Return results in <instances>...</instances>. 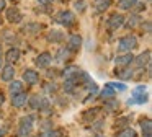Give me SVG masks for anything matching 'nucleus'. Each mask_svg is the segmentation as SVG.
Returning a JSON list of instances; mask_svg holds the SVG:
<instances>
[{
	"mask_svg": "<svg viewBox=\"0 0 152 137\" xmlns=\"http://www.w3.org/2000/svg\"><path fill=\"white\" fill-rule=\"evenodd\" d=\"M136 2H137V0H118V8L121 10V12H128V10H131L132 7H134Z\"/></svg>",
	"mask_w": 152,
	"mask_h": 137,
	"instance_id": "nucleus-28",
	"label": "nucleus"
},
{
	"mask_svg": "<svg viewBox=\"0 0 152 137\" xmlns=\"http://www.w3.org/2000/svg\"><path fill=\"white\" fill-rule=\"evenodd\" d=\"M4 67V60H2V57H0V68Z\"/></svg>",
	"mask_w": 152,
	"mask_h": 137,
	"instance_id": "nucleus-42",
	"label": "nucleus"
},
{
	"mask_svg": "<svg viewBox=\"0 0 152 137\" xmlns=\"http://www.w3.org/2000/svg\"><path fill=\"white\" fill-rule=\"evenodd\" d=\"M123 23H124V16L116 12V13H113V15H110L108 21H106V26H108L110 31H118L123 26Z\"/></svg>",
	"mask_w": 152,
	"mask_h": 137,
	"instance_id": "nucleus-4",
	"label": "nucleus"
},
{
	"mask_svg": "<svg viewBox=\"0 0 152 137\" xmlns=\"http://www.w3.org/2000/svg\"><path fill=\"white\" fill-rule=\"evenodd\" d=\"M74 8H75L79 13H83L85 8H87V2L85 0H75V2H74Z\"/></svg>",
	"mask_w": 152,
	"mask_h": 137,
	"instance_id": "nucleus-34",
	"label": "nucleus"
},
{
	"mask_svg": "<svg viewBox=\"0 0 152 137\" xmlns=\"http://www.w3.org/2000/svg\"><path fill=\"white\" fill-rule=\"evenodd\" d=\"M147 8V5H145V2L144 0H137V2L134 3V7H132V13H141V12H144V10Z\"/></svg>",
	"mask_w": 152,
	"mask_h": 137,
	"instance_id": "nucleus-31",
	"label": "nucleus"
},
{
	"mask_svg": "<svg viewBox=\"0 0 152 137\" xmlns=\"http://www.w3.org/2000/svg\"><path fill=\"white\" fill-rule=\"evenodd\" d=\"M44 91H46V93H56V91H57V85L56 83H54V82H53V83H49V85H46V88H44Z\"/></svg>",
	"mask_w": 152,
	"mask_h": 137,
	"instance_id": "nucleus-35",
	"label": "nucleus"
},
{
	"mask_svg": "<svg viewBox=\"0 0 152 137\" xmlns=\"http://www.w3.org/2000/svg\"><path fill=\"white\" fill-rule=\"evenodd\" d=\"M111 5V0H93V10L95 13H105Z\"/></svg>",
	"mask_w": 152,
	"mask_h": 137,
	"instance_id": "nucleus-20",
	"label": "nucleus"
},
{
	"mask_svg": "<svg viewBox=\"0 0 152 137\" xmlns=\"http://www.w3.org/2000/svg\"><path fill=\"white\" fill-rule=\"evenodd\" d=\"M38 3H39V5H44V7H49L51 3H53V0H38Z\"/></svg>",
	"mask_w": 152,
	"mask_h": 137,
	"instance_id": "nucleus-37",
	"label": "nucleus"
},
{
	"mask_svg": "<svg viewBox=\"0 0 152 137\" xmlns=\"http://www.w3.org/2000/svg\"><path fill=\"white\" fill-rule=\"evenodd\" d=\"M115 137H137V132H136L132 127H121V129L116 132V136Z\"/></svg>",
	"mask_w": 152,
	"mask_h": 137,
	"instance_id": "nucleus-24",
	"label": "nucleus"
},
{
	"mask_svg": "<svg viewBox=\"0 0 152 137\" xmlns=\"http://www.w3.org/2000/svg\"><path fill=\"white\" fill-rule=\"evenodd\" d=\"M98 96H100V100H103V101L110 100V98H115V90H113L111 87H108V85H105V88L98 93Z\"/></svg>",
	"mask_w": 152,
	"mask_h": 137,
	"instance_id": "nucleus-26",
	"label": "nucleus"
},
{
	"mask_svg": "<svg viewBox=\"0 0 152 137\" xmlns=\"http://www.w3.org/2000/svg\"><path fill=\"white\" fill-rule=\"evenodd\" d=\"M137 46H139V41L134 34H126L118 41L116 49H118V52H132Z\"/></svg>",
	"mask_w": 152,
	"mask_h": 137,
	"instance_id": "nucleus-2",
	"label": "nucleus"
},
{
	"mask_svg": "<svg viewBox=\"0 0 152 137\" xmlns=\"http://www.w3.org/2000/svg\"><path fill=\"white\" fill-rule=\"evenodd\" d=\"M132 60H134V54L132 52H121L115 59V64H116V67H128V65L132 64Z\"/></svg>",
	"mask_w": 152,
	"mask_h": 137,
	"instance_id": "nucleus-11",
	"label": "nucleus"
},
{
	"mask_svg": "<svg viewBox=\"0 0 152 137\" xmlns=\"http://www.w3.org/2000/svg\"><path fill=\"white\" fill-rule=\"evenodd\" d=\"M56 21L59 23L61 26H64V28H72V26H75L77 20H75L74 12H70V10H62V12L57 13Z\"/></svg>",
	"mask_w": 152,
	"mask_h": 137,
	"instance_id": "nucleus-3",
	"label": "nucleus"
},
{
	"mask_svg": "<svg viewBox=\"0 0 152 137\" xmlns=\"http://www.w3.org/2000/svg\"><path fill=\"white\" fill-rule=\"evenodd\" d=\"M20 55H21V52L18 47H10L5 52V62L7 64H15V62L20 60Z\"/></svg>",
	"mask_w": 152,
	"mask_h": 137,
	"instance_id": "nucleus-17",
	"label": "nucleus"
},
{
	"mask_svg": "<svg viewBox=\"0 0 152 137\" xmlns=\"http://www.w3.org/2000/svg\"><path fill=\"white\" fill-rule=\"evenodd\" d=\"M0 54H2V46H0Z\"/></svg>",
	"mask_w": 152,
	"mask_h": 137,
	"instance_id": "nucleus-43",
	"label": "nucleus"
},
{
	"mask_svg": "<svg viewBox=\"0 0 152 137\" xmlns=\"http://www.w3.org/2000/svg\"><path fill=\"white\" fill-rule=\"evenodd\" d=\"M5 134H7V127H2V129H0V137H4Z\"/></svg>",
	"mask_w": 152,
	"mask_h": 137,
	"instance_id": "nucleus-40",
	"label": "nucleus"
},
{
	"mask_svg": "<svg viewBox=\"0 0 152 137\" xmlns=\"http://www.w3.org/2000/svg\"><path fill=\"white\" fill-rule=\"evenodd\" d=\"M34 121H36V116H34V114H28V116L20 117V121H18V134H20L21 137L31 136V132H33V129H34Z\"/></svg>",
	"mask_w": 152,
	"mask_h": 137,
	"instance_id": "nucleus-1",
	"label": "nucleus"
},
{
	"mask_svg": "<svg viewBox=\"0 0 152 137\" xmlns=\"http://www.w3.org/2000/svg\"><path fill=\"white\" fill-rule=\"evenodd\" d=\"M108 87H111L113 90H119V91H126V83L124 82H110V83H106Z\"/></svg>",
	"mask_w": 152,
	"mask_h": 137,
	"instance_id": "nucleus-33",
	"label": "nucleus"
},
{
	"mask_svg": "<svg viewBox=\"0 0 152 137\" xmlns=\"http://www.w3.org/2000/svg\"><path fill=\"white\" fill-rule=\"evenodd\" d=\"M13 2H15V0H13Z\"/></svg>",
	"mask_w": 152,
	"mask_h": 137,
	"instance_id": "nucleus-45",
	"label": "nucleus"
},
{
	"mask_svg": "<svg viewBox=\"0 0 152 137\" xmlns=\"http://www.w3.org/2000/svg\"><path fill=\"white\" fill-rule=\"evenodd\" d=\"M8 91H10V95H15V93H20V91H23V82L21 80H12L8 82Z\"/></svg>",
	"mask_w": 152,
	"mask_h": 137,
	"instance_id": "nucleus-23",
	"label": "nucleus"
},
{
	"mask_svg": "<svg viewBox=\"0 0 152 137\" xmlns=\"http://www.w3.org/2000/svg\"><path fill=\"white\" fill-rule=\"evenodd\" d=\"M57 74V70H48V78H54Z\"/></svg>",
	"mask_w": 152,
	"mask_h": 137,
	"instance_id": "nucleus-39",
	"label": "nucleus"
},
{
	"mask_svg": "<svg viewBox=\"0 0 152 137\" xmlns=\"http://www.w3.org/2000/svg\"><path fill=\"white\" fill-rule=\"evenodd\" d=\"M4 101H5V95H4V93H0V106L4 104Z\"/></svg>",
	"mask_w": 152,
	"mask_h": 137,
	"instance_id": "nucleus-41",
	"label": "nucleus"
},
{
	"mask_svg": "<svg viewBox=\"0 0 152 137\" xmlns=\"http://www.w3.org/2000/svg\"><path fill=\"white\" fill-rule=\"evenodd\" d=\"M5 8H7V2H5V0H0V13L4 12Z\"/></svg>",
	"mask_w": 152,
	"mask_h": 137,
	"instance_id": "nucleus-38",
	"label": "nucleus"
},
{
	"mask_svg": "<svg viewBox=\"0 0 152 137\" xmlns=\"http://www.w3.org/2000/svg\"><path fill=\"white\" fill-rule=\"evenodd\" d=\"M90 129H92V132H98L100 134L103 129H105V119H93Z\"/></svg>",
	"mask_w": 152,
	"mask_h": 137,
	"instance_id": "nucleus-29",
	"label": "nucleus"
},
{
	"mask_svg": "<svg viewBox=\"0 0 152 137\" xmlns=\"http://www.w3.org/2000/svg\"><path fill=\"white\" fill-rule=\"evenodd\" d=\"M46 39H48V42H51V44H61V42L66 39V34H64L61 29H51V31L46 34Z\"/></svg>",
	"mask_w": 152,
	"mask_h": 137,
	"instance_id": "nucleus-12",
	"label": "nucleus"
},
{
	"mask_svg": "<svg viewBox=\"0 0 152 137\" xmlns=\"http://www.w3.org/2000/svg\"><path fill=\"white\" fill-rule=\"evenodd\" d=\"M115 74L121 80H132L134 78V70L131 68V65H128V67H116Z\"/></svg>",
	"mask_w": 152,
	"mask_h": 137,
	"instance_id": "nucleus-14",
	"label": "nucleus"
},
{
	"mask_svg": "<svg viewBox=\"0 0 152 137\" xmlns=\"http://www.w3.org/2000/svg\"><path fill=\"white\" fill-rule=\"evenodd\" d=\"M141 15L139 13H131V15L128 16V18H124V23H123V26L128 29H134L139 26V23H141Z\"/></svg>",
	"mask_w": 152,
	"mask_h": 137,
	"instance_id": "nucleus-16",
	"label": "nucleus"
},
{
	"mask_svg": "<svg viewBox=\"0 0 152 137\" xmlns=\"http://www.w3.org/2000/svg\"><path fill=\"white\" fill-rule=\"evenodd\" d=\"M5 16H7V21L12 23V25H18V23L23 21V13L17 8V7H12V8H7L5 12Z\"/></svg>",
	"mask_w": 152,
	"mask_h": 137,
	"instance_id": "nucleus-5",
	"label": "nucleus"
},
{
	"mask_svg": "<svg viewBox=\"0 0 152 137\" xmlns=\"http://www.w3.org/2000/svg\"><path fill=\"white\" fill-rule=\"evenodd\" d=\"M129 121H131L129 116H121L115 121V126L116 127H126V126H129Z\"/></svg>",
	"mask_w": 152,
	"mask_h": 137,
	"instance_id": "nucleus-32",
	"label": "nucleus"
},
{
	"mask_svg": "<svg viewBox=\"0 0 152 137\" xmlns=\"http://www.w3.org/2000/svg\"><path fill=\"white\" fill-rule=\"evenodd\" d=\"M132 64H134L137 68H144L147 64H151V49H145V51L141 52L137 57L134 55V60H132Z\"/></svg>",
	"mask_w": 152,
	"mask_h": 137,
	"instance_id": "nucleus-9",
	"label": "nucleus"
},
{
	"mask_svg": "<svg viewBox=\"0 0 152 137\" xmlns=\"http://www.w3.org/2000/svg\"><path fill=\"white\" fill-rule=\"evenodd\" d=\"M98 137H103V136H98Z\"/></svg>",
	"mask_w": 152,
	"mask_h": 137,
	"instance_id": "nucleus-44",
	"label": "nucleus"
},
{
	"mask_svg": "<svg viewBox=\"0 0 152 137\" xmlns=\"http://www.w3.org/2000/svg\"><path fill=\"white\" fill-rule=\"evenodd\" d=\"M10 103H12V106H13V108H23L25 104L28 103V95L25 93V91H20V93L12 95Z\"/></svg>",
	"mask_w": 152,
	"mask_h": 137,
	"instance_id": "nucleus-13",
	"label": "nucleus"
},
{
	"mask_svg": "<svg viewBox=\"0 0 152 137\" xmlns=\"http://www.w3.org/2000/svg\"><path fill=\"white\" fill-rule=\"evenodd\" d=\"M105 111L106 113H116L119 109V101L116 98H110V100H105Z\"/></svg>",
	"mask_w": 152,
	"mask_h": 137,
	"instance_id": "nucleus-22",
	"label": "nucleus"
},
{
	"mask_svg": "<svg viewBox=\"0 0 152 137\" xmlns=\"http://www.w3.org/2000/svg\"><path fill=\"white\" fill-rule=\"evenodd\" d=\"M149 101V93L147 91H142V93H131V98H129L128 104H145Z\"/></svg>",
	"mask_w": 152,
	"mask_h": 137,
	"instance_id": "nucleus-15",
	"label": "nucleus"
},
{
	"mask_svg": "<svg viewBox=\"0 0 152 137\" xmlns=\"http://www.w3.org/2000/svg\"><path fill=\"white\" fill-rule=\"evenodd\" d=\"M70 57H72V52H70L69 49H67V47H59V51H57L54 60H56V62H67Z\"/></svg>",
	"mask_w": 152,
	"mask_h": 137,
	"instance_id": "nucleus-21",
	"label": "nucleus"
},
{
	"mask_svg": "<svg viewBox=\"0 0 152 137\" xmlns=\"http://www.w3.org/2000/svg\"><path fill=\"white\" fill-rule=\"evenodd\" d=\"M79 70H80V68L77 67V65H67V67L64 68L62 72H61V75H62L64 78H72L74 75H75L77 72H79Z\"/></svg>",
	"mask_w": 152,
	"mask_h": 137,
	"instance_id": "nucleus-27",
	"label": "nucleus"
},
{
	"mask_svg": "<svg viewBox=\"0 0 152 137\" xmlns=\"http://www.w3.org/2000/svg\"><path fill=\"white\" fill-rule=\"evenodd\" d=\"M41 29H43V25H39V23H36V21H30L25 26H21V33H26V34H36Z\"/></svg>",
	"mask_w": 152,
	"mask_h": 137,
	"instance_id": "nucleus-18",
	"label": "nucleus"
},
{
	"mask_svg": "<svg viewBox=\"0 0 152 137\" xmlns=\"http://www.w3.org/2000/svg\"><path fill=\"white\" fill-rule=\"evenodd\" d=\"M67 49H69L70 52H79V49L82 47V36L80 34H70L69 38H67V46H66Z\"/></svg>",
	"mask_w": 152,
	"mask_h": 137,
	"instance_id": "nucleus-7",
	"label": "nucleus"
},
{
	"mask_svg": "<svg viewBox=\"0 0 152 137\" xmlns=\"http://www.w3.org/2000/svg\"><path fill=\"white\" fill-rule=\"evenodd\" d=\"M98 111H100L98 108H93V109H87L85 113H83L82 119H83V121H88V122H90V121H93V119L96 117V113H98Z\"/></svg>",
	"mask_w": 152,
	"mask_h": 137,
	"instance_id": "nucleus-30",
	"label": "nucleus"
},
{
	"mask_svg": "<svg viewBox=\"0 0 152 137\" xmlns=\"http://www.w3.org/2000/svg\"><path fill=\"white\" fill-rule=\"evenodd\" d=\"M34 64H36L38 68H49L51 64H53V55L51 52H41L36 59H34Z\"/></svg>",
	"mask_w": 152,
	"mask_h": 137,
	"instance_id": "nucleus-6",
	"label": "nucleus"
},
{
	"mask_svg": "<svg viewBox=\"0 0 152 137\" xmlns=\"http://www.w3.org/2000/svg\"><path fill=\"white\" fill-rule=\"evenodd\" d=\"M39 137H62V130L54 129V127H48V129H43Z\"/></svg>",
	"mask_w": 152,
	"mask_h": 137,
	"instance_id": "nucleus-25",
	"label": "nucleus"
},
{
	"mask_svg": "<svg viewBox=\"0 0 152 137\" xmlns=\"http://www.w3.org/2000/svg\"><path fill=\"white\" fill-rule=\"evenodd\" d=\"M139 25H141L142 26V29H144V31H145V34H151V20H145V21L144 23H139Z\"/></svg>",
	"mask_w": 152,
	"mask_h": 137,
	"instance_id": "nucleus-36",
	"label": "nucleus"
},
{
	"mask_svg": "<svg viewBox=\"0 0 152 137\" xmlns=\"http://www.w3.org/2000/svg\"><path fill=\"white\" fill-rule=\"evenodd\" d=\"M139 124H141L142 137H152V121L149 117H142L139 121Z\"/></svg>",
	"mask_w": 152,
	"mask_h": 137,
	"instance_id": "nucleus-19",
	"label": "nucleus"
},
{
	"mask_svg": "<svg viewBox=\"0 0 152 137\" xmlns=\"http://www.w3.org/2000/svg\"><path fill=\"white\" fill-rule=\"evenodd\" d=\"M15 74H17V70H15L13 64H7L0 68V80L8 83V82H12L15 78Z\"/></svg>",
	"mask_w": 152,
	"mask_h": 137,
	"instance_id": "nucleus-8",
	"label": "nucleus"
},
{
	"mask_svg": "<svg viewBox=\"0 0 152 137\" xmlns=\"http://www.w3.org/2000/svg\"><path fill=\"white\" fill-rule=\"evenodd\" d=\"M21 78H23L21 82H25L26 85H36L39 82V74L36 70H33V68H25Z\"/></svg>",
	"mask_w": 152,
	"mask_h": 137,
	"instance_id": "nucleus-10",
	"label": "nucleus"
}]
</instances>
